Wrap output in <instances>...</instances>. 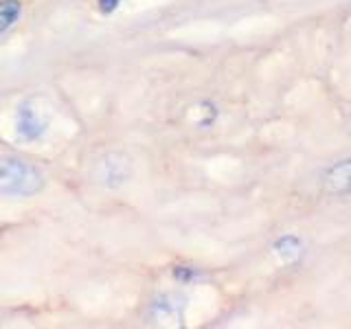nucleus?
<instances>
[{
	"instance_id": "f257e3e1",
	"label": "nucleus",
	"mask_w": 351,
	"mask_h": 329,
	"mask_svg": "<svg viewBox=\"0 0 351 329\" xmlns=\"http://www.w3.org/2000/svg\"><path fill=\"white\" fill-rule=\"evenodd\" d=\"M42 186L40 173L14 158H0V191L3 193H33Z\"/></svg>"
},
{
	"instance_id": "f03ea898",
	"label": "nucleus",
	"mask_w": 351,
	"mask_h": 329,
	"mask_svg": "<svg viewBox=\"0 0 351 329\" xmlns=\"http://www.w3.org/2000/svg\"><path fill=\"white\" fill-rule=\"evenodd\" d=\"M325 189L336 195L351 193V160L338 162L325 173Z\"/></svg>"
},
{
	"instance_id": "7ed1b4c3",
	"label": "nucleus",
	"mask_w": 351,
	"mask_h": 329,
	"mask_svg": "<svg viewBox=\"0 0 351 329\" xmlns=\"http://www.w3.org/2000/svg\"><path fill=\"white\" fill-rule=\"evenodd\" d=\"M20 16V3L16 0H3L0 3V33L7 31Z\"/></svg>"
},
{
	"instance_id": "20e7f679",
	"label": "nucleus",
	"mask_w": 351,
	"mask_h": 329,
	"mask_svg": "<svg viewBox=\"0 0 351 329\" xmlns=\"http://www.w3.org/2000/svg\"><path fill=\"white\" fill-rule=\"evenodd\" d=\"M274 248H277V252L285 261H292V259H296V257L301 255V241L296 239V237H292V235L279 239Z\"/></svg>"
},
{
	"instance_id": "39448f33",
	"label": "nucleus",
	"mask_w": 351,
	"mask_h": 329,
	"mask_svg": "<svg viewBox=\"0 0 351 329\" xmlns=\"http://www.w3.org/2000/svg\"><path fill=\"white\" fill-rule=\"evenodd\" d=\"M121 0H99V5H101V9L106 11V14H110V11H114L119 7Z\"/></svg>"
}]
</instances>
